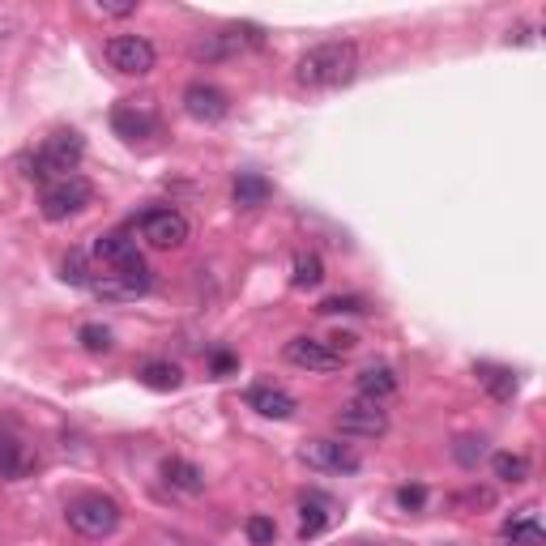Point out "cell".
<instances>
[{
	"label": "cell",
	"mask_w": 546,
	"mask_h": 546,
	"mask_svg": "<svg viewBox=\"0 0 546 546\" xmlns=\"http://www.w3.org/2000/svg\"><path fill=\"white\" fill-rule=\"evenodd\" d=\"M355 77H359V47L346 39L316 43L295 60V82L303 90H337L350 86Z\"/></svg>",
	"instance_id": "cell-1"
},
{
	"label": "cell",
	"mask_w": 546,
	"mask_h": 546,
	"mask_svg": "<svg viewBox=\"0 0 546 546\" xmlns=\"http://www.w3.org/2000/svg\"><path fill=\"white\" fill-rule=\"evenodd\" d=\"M82 158H86L82 133H73V128H56L35 154L22 158V175L26 180H35V184H56V180H64V175H73Z\"/></svg>",
	"instance_id": "cell-2"
},
{
	"label": "cell",
	"mask_w": 546,
	"mask_h": 546,
	"mask_svg": "<svg viewBox=\"0 0 546 546\" xmlns=\"http://www.w3.org/2000/svg\"><path fill=\"white\" fill-rule=\"evenodd\" d=\"M64 517L77 529L82 538H111L120 529V504L103 491H90V495H77L64 508Z\"/></svg>",
	"instance_id": "cell-3"
},
{
	"label": "cell",
	"mask_w": 546,
	"mask_h": 546,
	"mask_svg": "<svg viewBox=\"0 0 546 546\" xmlns=\"http://www.w3.org/2000/svg\"><path fill=\"white\" fill-rule=\"evenodd\" d=\"M94 205V184L82 180V175H64V180L47 184L43 197H39V210L47 222H64V218H77Z\"/></svg>",
	"instance_id": "cell-4"
},
{
	"label": "cell",
	"mask_w": 546,
	"mask_h": 546,
	"mask_svg": "<svg viewBox=\"0 0 546 546\" xmlns=\"http://www.w3.org/2000/svg\"><path fill=\"white\" fill-rule=\"evenodd\" d=\"M150 286H154V273H150L146 261H137L128 269H111V273H103V278H90V291L99 295L103 303L141 299V295H150Z\"/></svg>",
	"instance_id": "cell-5"
},
{
	"label": "cell",
	"mask_w": 546,
	"mask_h": 546,
	"mask_svg": "<svg viewBox=\"0 0 546 546\" xmlns=\"http://www.w3.org/2000/svg\"><path fill=\"white\" fill-rule=\"evenodd\" d=\"M333 427L350 440H380L384 431H389V414H384V406H376V401L355 397L333 414Z\"/></svg>",
	"instance_id": "cell-6"
},
{
	"label": "cell",
	"mask_w": 546,
	"mask_h": 546,
	"mask_svg": "<svg viewBox=\"0 0 546 546\" xmlns=\"http://www.w3.org/2000/svg\"><path fill=\"white\" fill-rule=\"evenodd\" d=\"M107 64L124 77H146L158 64V52L146 35H116L107 43Z\"/></svg>",
	"instance_id": "cell-7"
},
{
	"label": "cell",
	"mask_w": 546,
	"mask_h": 546,
	"mask_svg": "<svg viewBox=\"0 0 546 546\" xmlns=\"http://www.w3.org/2000/svg\"><path fill=\"white\" fill-rule=\"evenodd\" d=\"M188 218L180 210H150L146 218H141V239H146L150 248H163V252H175L188 244Z\"/></svg>",
	"instance_id": "cell-8"
},
{
	"label": "cell",
	"mask_w": 546,
	"mask_h": 546,
	"mask_svg": "<svg viewBox=\"0 0 546 546\" xmlns=\"http://www.w3.org/2000/svg\"><path fill=\"white\" fill-rule=\"evenodd\" d=\"M299 461L320 474H355L359 470V453H350L342 440H308L299 448Z\"/></svg>",
	"instance_id": "cell-9"
},
{
	"label": "cell",
	"mask_w": 546,
	"mask_h": 546,
	"mask_svg": "<svg viewBox=\"0 0 546 546\" xmlns=\"http://www.w3.org/2000/svg\"><path fill=\"white\" fill-rule=\"evenodd\" d=\"M282 355H286V363L303 367V372H320V376H329V372L342 367V355H333L320 337H291Z\"/></svg>",
	"instance_id": "cell-10"
},
{
	"label": "cell",
	"mask_w": 546,
	"mask_h": 546,
	"mask_svg": "<svg viewBox=\"0 0 546 546\" xmlns=\"http://www.w3.org/2000/svg\"><path fill=\"white\" fill-rule=\"evenodd\" d=\"M184 111L201 124H218V120L231 116V99H227V90H218L210 82H192L184 90Z\"/></svg>",
	"instance_id": "cell-11"
},
{
	"label": "cell",
	"mask_w": 546,
	"mask_h": 546,
	"mask_svg": "<svg viewBox=\"0 0 546 546\" xmlns=\"http://www.w3.org/2000/svg\"><path fill=\"white\" fill-rule=\"evenodd\" d=\"M94 261H103L107 269H128V265H137L141 261V252H137V239L128 235V231H107L94 239V248H90Z\"/></svg>",
	"instance_id": "cell-12"
},
{
	"label": "cell",
	"mask_w": 546,
	"mask_h": 546,
	"mask_svg": "<svg viewBox=\"0 0 546 546\" xmlns=\"http://www.w3.org/2000/svg\"><path fill=\"white\" fill-rule=\"evenodd\" d=\"M154 111L146 103H133V99H124L111 107V128L124 137V141H141V137H150L154 133Z\"/></svg>",
	"instance_id": "cell-13"
},
{
	"label": "cell",
	"mask_w": 546,
	"mask_h": 546,
	"mask_svg": "<svg viewBox=\"0 0 546 546\" xmlns=\"http://www.w3.org/2000/svg\"><path fill=\"white\" fill-rule=\"evenodd\" d=\"M248 406L261 414V419H291V414L299 410V401L286 393V389H273V384H256V389H248Z\"/></svg>",
	"instance_id": "cell-14"
},
{
	"label": "cell",
	"mask_w": 546,
	"mask_h": 546,
	"mask_svg": "<svg viewBox=\"0 0 546 546\" xmlns=\"http://www.w3.org/2000/svg\"><path fill=\"white\" fill-rule=\"evenodd\" d=\"M30 470H35L30 444L22 436H13V431H0V478H26Z\"/></svg>",
	"instance_id": "cell-15"
},
{
	"label": "cell",
	"mask_w": 546,
	"mask_h": 546,
	"mask_svg": "<svg viewBox=\"0 0 546 546\" xmlns=\"http://www.w3.org/2000/svg\"><path fill=\"white\" fill-rule=\"evenodd\" d=\"M355 389H359L363 401H376V406H384V401L397 393V376H393V367H384V363L363 367L359 380H355Z\"/></svg>",
	"instance_id": "cell-16"
},
{
	"label": "cell",
	"mask_w": 546,
	"mask_h": 546,
	"mask_svg": "<svg viewBox=\"0 0 546 546\" xmlns=\"http://www.w3.org/2000/svg\"><path fill=\"white\" fill-rule=\"evenodd\" d=\"M163 483L171 491H180V495H205V474L192 461H184V457H167L163 461Z\"/></svg>",
	"instance_id": "cell-17"
},
{
	"label": "cell",
	"mask_w": 546,
	"mask_h": 546,
	"mask_svg": "<svg viewBox=\"0 0 546 546\" xmlns=\"http://www.w3.org/2000/svg\"><path fill=\"white\" fill-rule=\"evenodd\" d=\"M329 525H333V504L325 500V495H308V500L299 504V538L308 542Z\"/></svg>",
	"instance_id": "cell-18"
},
{
	"label": "cell",
	"mask_w": 546,
	"mask_h": 546,
	"mask_svg": "<svg viewBox=\"0 0 546 546\" xmlns=\"http://www.w3.org/2000/svg\"><path fill=\"white\" fill-rule=\"evenodd\" d=\"M504 538L512 546H546V534H542V525L534 517V508H521L517 517H508L504 521Z\"/></svg>",
	"instance_id": "cell-19"
},
{
	"label": "cell",
	"mask_w": 546,
	"mask_h": 546,
	"mask_svg": "<svg viewBox=\"0 0 546 546\" xmlns=\"http://www.w3.org/2000/svg\"><path fill=\"white\" fill-rule=\"evenodd\" d=\"M137 380L146 384V389H154V393H175L184 384V372L175 363H167V359H154V363H146L137 372Z\"/></svg>",
	"instance_id": "cell-20"
},
{
	"label": "cell",
	"mask_w": 546,
	"mask_h": 546,
	"mask_svg": "<svg viewBox=\"0 0 546 546\" xmlns=\"http://www.w3.org/2000/svg\"><path fill=\"white\" fill-rule=\"evenodd\" d=\"M269 192H273V188H269L265 175L244 171V175L235 180V192H231V197H235L239 210H256V205H265V201H269Z\"/></svg>",
	"instance_id": "cell-21"
},
{
	"label": "cell",
	"mask_w": 546,
	"mask_h": 546,
	"mask_svg": "<svg viewBox=\"0 0 546 546\" xmlns=\"http://www.w3.org/2000/svg\"><path fill=\"white\" fill-rule=\"evenodd\" d=\"M474 376L487 384V393H491L495 401H512V397H517V376H512L508 367H491V363H478V367H474Z\"/></svg>",
	"instance_id": "cell-22"
},
{
	"label": "cell",
	"mask_w": 546,
	"mask_h": 546,
	"mask_svg": "<svg viewBox=\"0 0 546 546\" xmlns=\"http://www.w3.org/2000/svg\"><path fill=\"white\" fill-rule=\"evenodd\" d=\"M491 470H495V478L500 483H529V474H534V465H529V457L525 453H495L491 457Z\"/></svg>",
	"instance_id": "cell-23"
},
{
	"label": "cell",
	"mask_w": 546,
	"mask_h": 546,
	"mask_svg": "<svg viewBox=\"0 0 546 546\" xmlns=\"http://www.w3.org/2000/svg\"><path fill=\"white\" fill-rule=\"evenodd\" d=\"M291 282L299 286V291H308V286H320V282H325V265H320L316 252H299V256H295Z\"/></svg>",
	"instance_id": "cell-24"
},
{
	"label": "cell",
	"mask_w": 546,
	"mask_h": 546,
	"mask_svg": "<svg viewBox=\"0 0 546 546\" xmlns=\"http://www.w3.org/2000/svg\"><path fill=\"white\" fill-rule=\"evenodd\" d=\"M77 342H82V350H90V355H107V350L116 346V333L107 325H82L77 329Z\"/></svg>",
	"instance_id": "cell-25"
},
{
	"label": "cell",
	"mask_w": 546,
	"mask_h": 546,
	"mask_svg": "<svg viewBox=\"0 0 546 546\" xmlns=\"http://www.w3.org/2000/svg\"><path fill=\"white\" fill-rule=\"evenodd\" d=\"M60 278L69 282V286H90V256L73 248V252L60 261Z\"/></svg>",
	"instance_id": "cell-26"
},
{
	"label": "cell",
	"mask_w": 546,
	"mask_h": 546,
	"mask_svg": "<svg viewBox=\"0 0 546 546\" xmlns=\"http://www.w3.org/2000/svg\"><path fill=\"white\" fill-rule=\"evenodd\" d=\"M244 534L252 546H273V538H278V521L265 517V512H252V517L244 521Z\"/></svg>",
	"instance_id": "cell-27"
},
{
	"label": "cell",
	"mask_w": 546,
	"mask_h": 546,
	"mask_svg": "<svg viewBox=\"0 0 546 546\" xmlns=\"http://www.w3.org/2000/svg\"><path fill=\"white\" fill-rule=\"evenodd\" d=\"M316 312H325V316H337V312H367V303L359 299V295H333V299H325Z\"/></svg>",
	"instance_id": "cell-28"
},
{
	"label": "cell",
	"mask_w": 546,
	"mask_h": 546,
	"mask_svg": "<svg viewBox=\"0 0 546 546\" xmlns=\"http://www.w3.org/2000/svg\"><path fill=\"white\" fill-rule=\"evenodd\" d=\"M397 504L406 508V512H419V508L427 504V487H419V483H414V487H401V491H397Z\"/></svg>",
	"instance_id": "cell-29"
},
{
	"label": "cell",
	"mask_w": 546,
	"mask_h": 546,
	"mask_svg": "<svg viewBox=\"0 0 546 546\" xmlns=\"http://www.w3.org/2000/svg\"><path fill=\"white\" fill-rule=\"evenodd\" d=\"M457 461L461 465H478V457H483V440H474V436H465V440H457Z\"/></svg>",
	"instance_id": "cell-30"
},
{
	"label": "cell",
	"mask_w": 546,
	"mask_h": 546,
	"mask_svg": "<svg viewBox=\"0 0 546 546\" xmlns=\"http://www.w3.org/2000/svg\"><path fill=\"white\" fill-rule=\"evenodd\" d=\"M137 9H141V0H128V5H103V0H99V13H103V18H133Z\"/></svg>",
	"instance_id": "cell-31"
},
{
	"label": "cell",
	"mask_w": 546,
	"mask_h": 546,
	"mask_svg": "<svg viewBox=\"0 0 546 546\" xmlns=\"http://www.w3.org/2000/svg\"><path fill=\"white\" fill-rule=\"evenodd\" d=\"M210 367H214V376L222 380V376H231V372H235L239 359H235V355H227V350H218V355L210 359Z\"/></svg>",
	"instance_id": "cell-32"
}]
</instances>
